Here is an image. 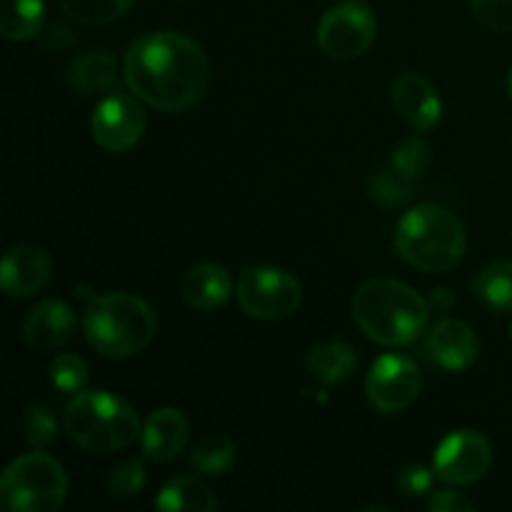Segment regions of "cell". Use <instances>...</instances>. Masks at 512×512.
<instances>
[{
	"label": "cell",
	"mask_w": 512,
	"mask_h": 512,
	"mask_svg": "<svg viewBox=\"0 0 512 512\" xmlns=\"http://www.w3.org/2000/svg\"><path fill=\"white\" fill-rule=\"evenodd\" d=\"M430 510L433 512H473L475 505L473 500L465 498L458 490H438L430 498Z\"/></svg>",
	"instance_id": "cell-32"
},
{
	"label": "cell",
	"mask_w": 512,
	"mask_h": 512,
	"mask_svg": "<svg viewBox=\"0 0 512 512\" xmlns=\"http://www.w3.org/2000/svg\"><path fill=\"white\" fill-rule=\"evenodd\" d=\"M50 380L60 393H80L88 385V365L73 353L58 355L50 365Z\"/></svg>",
	"instance_id": "cell-28"
},
{
	"label": "cell",
	"mask_w": 512,
	"mask_h": 512,
	"mask_svg": "<svg viewBox=\"0 0 512 512\" xmlns=\"http://www.w3.org/2000/svg\"><path fill=\"white\" fill-rule=\"evenodd\" d=\"M358 365V353H355L353 345L340 343V340H333V343H320L313 345V348L305 353V368L313 378H318L320 383H343V380L350 378V373Z\"/></svg>",
	"instance_id": "cell-20"
},
{
	"label": "cell",
	"mask_w": 512,
	"mask_h": 512,
	"mask_svg": "<svg viewBox=\"0 0 512 512\" xmlns=\"http://www.w3.org/2000/svg\"><path fill=\"white\" fill-rule=\"evenodd\" d=\"M235 443L228 435H208V438L200 440L198 445L190 453L188 465L193 473L203 475V478H218L225 475L235 463Z\"/></svg>",
	"instance_id": "cell-23"
},
{
	"label": "cell",
	"mask_w": 512,
	"mask_h": 512,
	"mask_svg": "<svg viewBox=\"0 0 512 512\" xmlns=\"http://www.w3.org/2000/svg\"><path fill=\"white\" fill-rule=\"evenodd\" d=\"M428 303H430V308H440L443 313H448L450 305H453V293H450L448 288H438L433 293V298L428 300Z\"/></svg>",
	"instance_id": "cell-33"
},
{
	"label": "cell",
	"mask_w": 512,
	"mask_h": 512,
	"mask_svg": "<svg viewBox=\"0 0 512 512\" xmlns=\"http://www.w3.org/2000/svg\"><path fill=\"white\" fill-rule=\"evenodd\" d=\"M423 353L438 368L460 373L478 360L480 343L468 323L455 318H443L425 333Z\"/></svg>",
	"instance_id": "cell-12"
},
{
	"label": "cell",
	"mask_w": 512,
	"mask_h": 512,
	"mask_svg": "<svg viewBox=\"0 0 512 512\" xmlns=\"http://www.w3.org/2000/svg\"><path fill=\"white\" fill-rule=\"evenodd\" d=\"M180 298L198 310L223 308L233 295V280L225 268L215 263H195L183 270L178 280Z\"/></svg>",
	"instance_id": "cell-17"
},
{
	"label": "cell",
	"mask_w": 512,
	"mask_h": 512,
	"mask_svg": "<svg viewBox=\"0 0 512 512\" xmlns=\"http://www.w3.org/2000/svg\"><path fill=\"white\" fill-rule=\"evenodd\" d=\"M68 83L80 95L110 93L118 83V58L110 50H90L70 65Z\"/></svg>",
	"instance_id": "cell-18"
},
{
	"label": "cell",
	"mask_w": 512,
	"mask_h": 512,
	"mask_svg": "<svg viewBox=\"0 0 512 512\" xmlns=\"http://www.w3.org/2000/svg\"><path fill=\"white\" fill-rule=\"evenodd\" d=\"M508 93H510V100H512V68H510V73H508Z\"/></svg>",
	"instance_id": "cell-34"
},
{
	"label": "cell",
	"mask_w": 512,
	"mask_h": 512,
	"mask_svg": "<svg viewBox=\"0 0 512 512\" xmlns=\"http://www.w3.org/2000/svg\"><path fill=\"white\" fill-rule=\"evenodd\" d=\"M155 508L163 512H213L218 510V500L210 493L208 485L203 483V475H178V478L168 480L160 488L158 498H155Z\"/></svg>",
	"instance_id": "cell-19"
},
{
	"label": "cell",
	"mask_w": 512,
	"mask_h": 512,
	"mask_svg": "<svg viewBox=\"0 0 512 512\" xmlns=\"http://www.w3.org/2000/svg\"><path fill=\"white\" fill-rule=\"evenodd\" d=\"M43 0H0V33L5 40L25 43L43 28Z\"/></svg>",
	"instance_id": "cell-21"
},
{
	"label": "cell",
	"mask_w": 512,
	"mask_h": 512,
	"mask_svg": "<svg viewBox=\"0 0 512 512\" xmlns=\"http://www.w3.org/2000/svg\"><path fill=\"white\" fill-rule=\"evenodd\" d=\"M423 375L408 355H380L365 378V395L378 413L395 415L418 400Z\"/></svg>",
	"instance_id": "cell-9"
},
{
	"label": "cell",
	"mask_w": 512,
	"mask_h": 512,
	"mask_svg": "<svg viewBox=\"0 0 512 512\" xmlns=\"http://www.w3.org/2000/svg\"><path fill=\"white\" fill-rule=\"evenodd\" d=\"M123 75L140 103L163 113H183L203 100L210 83V63L193 38L160 30L130 45Z\"/></svg>",
	"instance_id": "cell-1"
},
{
	"label": "cell",
	"mask_w": 512,
	"mask_h": 512,
	"mask_svg": "<svg viewBox=\"0 0 512 512\" xmlns=\"http://www.w3.org/2000/svg\"><path fill=\"white\" fill-rule=\"evenodd\" d=\"M510 343H512V325H510Z\"/></svg>",
	"instance_id": "cell-35"
},
{
	"label": "cell",
	"mask_w": 512,
	"mask_h": 512,
	"mask_svg": "<svg viewBox=\"0 0 512 512\" xmlns=\"http://www.w3.org/2000/svg\"><path fill=\"white\" fill-rule=\"evenodd\" d=\"M75 333V313L63 300H43L35 305L25 318L23 335L25 345L33 350H55L68 343Z\"/></svg>",
	"instance_id": "cell-16"
},
{
	"label": "cell",
	"mask_w": 512,
	"mask_h": 512,
	"mask_svg": "<svg viewBox=\"0 0 512 512\" xmlns=\"http://www.w3.org/2000/svg\"><path fill=\"white\" fill-rule=\"evenodd\" d=\"M68 498L63 465L43 450L20 455L0 478V500L13 512H55Z\"/></svg>",
	"instance_id": "cell-6"
},
{
	"label": "cell",
	"mask_w": 512,
	"mask_h": 512,
	"mask_svg": "<svg viewBox=\"0 0 512 512\" xmlns=\"http://www.w3.org/2000/svg\"><path fill=\"white\" fill-rule=\"evenodd\" d=\"M23 435L35 450L48 448L58 435V418H55L53 410L40 403L30 405L23 415Z\"/></svg>",
	"instance_id": "cell-27"
},
{
	"label": "cell",
	"mask_w": 512,
	"mask_h": 512,
	"mask_svg": "<svg viewBox=\"0 0 512 512\" xmlns=\"http://www.w3.org/2000/svg\"><path fill=\"white\" fill-rule=\"evenodd\" d=\"M378 20L360 0H343L328 8L318 23V45L328 58L355 60L373 45Z\"/></svg>",
	"instance_id": "cell-8"
},
{
	"label": "cell",
	"mask_w": 512,
	"mask_h": 512,
	"mask_svg": "<svg viewBox=\"0 0 512 512\" xmlns=\"http://www.w3.org/2000/svg\"><path fill=\"white\" fill-rule=\"evenodd\" d=\"M475 295L495 313H512V260H495L475 278Z\"/></svg>",
	"instance_id": "cell-22"
},
{
	"label": "cell",
	"mask_w": 512,
	"mask_h": 512,
	"mask_svg": "<svg viewBox=\"0 0 512 512\" xmlns=\"http://www.w3.org/2000/svg\"><path fill=\"white\" fill-rule=\"evenodd\" d=\"M473 18L493 33L512 30V0H470Z\"/></svg>",
	"instance_id": "cell-30"
},
{
	"label": "cell",
	"mask_w": 512,
	"mask_h": 512,
	"mask_svg": "<svg viewBox=\"0 0 512 512\" xmlns=\"http://www.w3.org/2000/svg\"><path fill=\"white\" fill-rule=\"evenodd\" d=\"M413 180L403 178L398 170L390 165L388 170H380V173L370 175V198L378 200L383 205H400V203H408L413 198Z\"/></svg>",
	"instance_id": "cell-25"
},
{
	"label": "cell",
	"mask_w": 512,
	"mask_h": 512,
	"mask_svg": "<svg viewBox=\"0 0 512 512\" xmlns=\"http://www.w3.org/2000/svg\"><path fill=\"white\" fill-rule=\"evenodd\" d=\"M435 478H438L435 470L425 468V465L420 463H413L398 473V490L405 495V498H420V495L433 490Z\"/></svg>",
	"instance_id": "cell-31"
},
{
	"label": "cell",
	"mask_w": 512,
	"mask_h": 512,
	"mask_svg": "<svg viewBox=\"0 0 512 512\" xmlns=\"http://www.w3.org/2000/svg\"><path fill=\"white\" fill-rule=\"evenodd\" d=\"M93 140L108 153L130 150L145 133V113L140 103L130 95H108L95 108L90 120Z\"/></svg>",
	"instance_id": "cell-11"
},
{
	"label": "cell",
	"mask_w": 512,
	"mask_h": 512,
	"mask_svg": "<svg viewBox=\"0 0 512 512\" xmlns=\"http://www.w3.org/2000/svg\"><path fill=\"white\" fill-rule=\"evenodd\" d=\"M143 485H145V465L143 460H135V458L120 463L108 478V490L115 500L133 498V495H138L140 490H143Z\"/></svg>",
	"instance_id": "cell-29"
},
{
	"label": "cell",
	"mask_w": 512,
	"mask_h": 512,
	"mask_svg": "<svg viewBox=\"0 0 512 512\" xmlns=\"http://www.w3.org/2000/svg\"><path fill=\"white\" fill-rule=\"evenodd\" d=\"M68 18L83 25H108L130 10L135 0H55Z\"/></svg>",
	"instance_id": "cell-24"
},
{
	"label": "cell",
	"mask_w": 512,
	"mask_h": 512,
	"mask_svg": "<svg viewBox=\"0 0 512 512\" xmlns=\"http://www.w3.org/2000/svg\"><path fill=\"white\" fill-rule=\"evenodd\" d=\"M393 105L405 123L415 130H433L443 118L438 90L418 73H403L393 83Z\"/></svg>",
	"instance_id": "cell-14"
},
{
	"label": "cell",
	"mask_w": 512,
	"mask_h": 512,
	"mask_svg": "<svg viewBox=\"0 0 512 512\" xmlns=\"http://www.w3.org/2000/svg\"><path fill=\"white\" fill-rule=\"evenodd\" d=\"M493 465V445L478 430H455L440 440L433 458L438 480L448 485H470L485 478Z\"/></svg>",
	"instance_id": "cell-10"
},
{
	"label": "cell",
	"mask_w": 512,
	"mask_h": 512,
	"mask_svg": "<svg viewBox=\"0 0 512 512\" xmlns=\"http://www.w3.org/2000/svg\"><path fill=\"white\" fill-rule=\"evenodd\" d=\"M63 430L88 453H118L143 435L140 418L125 400L105 390H80L63 413Z\"/></svg>",
	"instance_id": "cell-5"
},
{
	"label": "cell",
	"mask_w": 512,
	"mask_h": 512,
	"mask_svg": "<svg viewBox=\"0 0 512 512\" xmlns=\"http://www.w3.org/2000/svg\"><path fill=\"white\" fill-rule=\"evenodd\" d=\"M395 170H398L403 178L418 180L428 173L430 168V145L423 138H408L395 148L393 160H390Z\"/></svg>",
	"instance_id": "cell-26"
},
{
	"label": "cell",
	"mask_w": 512,
	"mask_h": 512,
	"mask_svg": "<svg viewBox=\"0 0 512 512\" xmlns=\"http://www.w3.org/2000/svg\"><path fill=\"white\" fill-rule=\"evenodd\" d=\"M53 275V260L48 250L38 245H15L3 255L0 265V288L8 298L23 300L45 288Z\"/></svg>",
	"instance_id": "cell-13"
},
{
	"label": "cell",
	"mask_w": 512,
	"mask_h": 512,
	"mask_svg": "<svg viewBox=\"0 0 512 512\" xmlns=\"http://www.w3.org/2000/svg\"><path fill=\"white\" fill-rule=\"evenodd\" d=\"M85 298L83 330L90 348L105 358H133L150 345L158 330L155 310L143 298L130 293L90 295L78 288Z\"/></svg>",
	"instance_id": "cell-3"
},
{
	"label": "cell",
	"mask_w": 512,
	"mask_h": 512,
	"mask_svg": "<svg viewBox=\"0 0 512 512\" xmlns=\"http://www.w3.org/2000/svg\"><path fill=\"white\" fill-rule=\"evenodd\" d=\"M353 318L370 340L385 348H403L425 333L430 303L400 280L370 278L355 293Z\"/></svg>",
	"instance_id": "cell-2"
},
{
	"label": "cell",
	"mask_w": 512,
	"mask_h": 512,
	"mask_svg": "<svg viewBox=\"0 0 512 512\" xmlns=\"http://www.w3.org/2000/svg\"><path fill=\"white\" fill-rule=\"evenodd\" d=\"M143 453L150 463H173L190 438L188 418L178 408H158L143 425Z\"/></svg>",
	"instance_id": "cell-15"
},
{
	"label": "cell",
	"mask_w": 512,
	"mask_h": 512,
	"mask_svg": "<svg viewBox=\"0 0 512 512\" xmlns=\"http://www.w3.org/2000/svg\"><path fill=\"white\" fill-rule=\"evenodd\" d=\"M238 303L255 320H285L303 305V285L290 273L253 265L240 273Z\"/></svg>",
	"instance_id": "cell-7"
},
{
	"label": "cell",
	"mask_w": 512,
	"mask_h": 512,
	"mask_svg": "<svg viewBox=\"0 0 512 512\" xmlns=\"http://www.w3.org/2000/svg\"><path fill=\"white\" fill-rule=\"evenodd\" d=\"M468 238L453 210L435 203L410 208L395 228V250L425 273H448L465 258Z\"/></svg>",
	"instance_id": "cell-4"
}]
</instances>
